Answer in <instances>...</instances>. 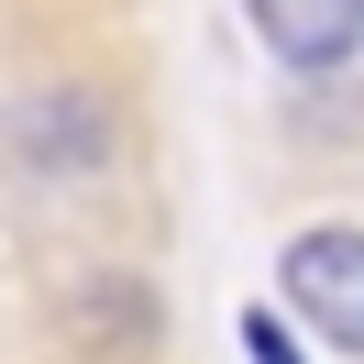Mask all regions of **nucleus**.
<instances>
[{"instance_id":"nucleus-2","label":"nucleus","mask_w":364,"mask_h":364,"mask_svg":"<svg viewBox=\"0 0 364 364\" xmlns=\"http://www.w3.org/2000/svg\"><path fill=\"white\" fill-rule=\"evenodd\" d=\"M243 23H254V45H265L276 67H298V77H331V67L364 55V0H243Z\"/></svg>"},{"instance_id":"nucleus-1","label":"nucleus","mask_w":364,"mask_h":364,"mask_svg":"<svg viewBox=\"0 0 364 364\" xmlns=\"http://www.w3.org/2000/svg\"><path fill=\"white\" fill-rule=\"evenodd\" d=\"M276 287H287V309L309 320L331 353L364 364V232H353V221H309V232H287Z\"/></svg>"},{"instance_id":"nucleus-4","label":"nucleus","mask_w":364,"mask_h":364,"mask_svg":"<svg viewBox=\"0 0 364 364\" xmlns=\"http://www.w3.org/2000/svg\"><path fill=\"white\" fill-rule=\"evenodd\" d=\"M243 353H254V364H309V353H298V331H287L276 309H243Z\"/></svg>"},{"instance_id":"nucleus-3","label":"nucleus","mask_w":364,"mask_h":364,"mask_svg":"<svg viewBox=\"0 0 364 364\" xmlns=\"http://www.w3.org/2000/svg\"><path fill=\"white\" fill-rule=\"evenodd\" d=\"M11 144H23V166H45V177H89V166L111 155V111H100L89 89H45L33 111H11Z\"/></svg>"}]
</instances>
